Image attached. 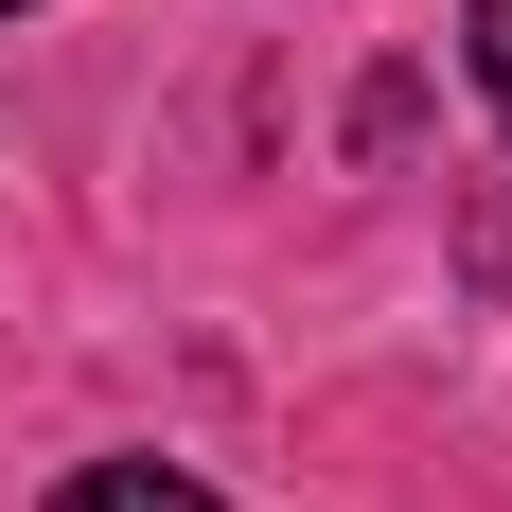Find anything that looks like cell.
I'll list each match as a JSON object with an SVG mask.
<instances>
[{
  "instance_id": "3957f363",
  "label": "cell",
  "mask_w": 512,
  "mask_h": 512,
  "mask_svg": "<svg viewBox=\"0 0 512 512\" xmlns=\"http://www.w3.org/2000/svg\"><path fill=\"white\" fill-rule=\"evenodd\" d=\"M0 18H18V0H0Z\"/></svg>"
},
{
  "instance_id": "6da1fadb",
  "label": "cell",
  "mask_w": 512,
  "mask_h": 512,
  "mask_svg": "<svg viewBox=\"0 0 512 512\" xmlns=\"http://www.w3.org/2000/svg\"><path fill=\"white\" fill-rule=\"evenodd\" d=\"M53 512H230V495L177 477V460H71V477H53Z\"/></svg>"
},
{
  "instance_id": "7a4b0ae2",
  "label": "cell",
  "mask_w": 512,
  "mask_h": 512,
  "mask_svg": "<svg viewBox=\"0 0 512 512\" xmlns=\"http://www.w3.org/2000/svg\"><path fill=\"white\" fill-rule=\"evenodd\" d=\"M460 53H477V106L512 124V0H477V36H460Z\"/></svg>"
}]
</instances>
